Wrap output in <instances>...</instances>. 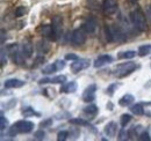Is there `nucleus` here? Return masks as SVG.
<instances>
[{"label":"nucleus","instance_id":"nucleus-1","mask_svg":"<svg viewBox=\"0 0 151 141\" xmlns=\"http://www.w3.org/2000/svg\"><path fill=\"white\" fill-rule=\"evenodd\" d=\"M147 14L143 13L141 8H136L130 13V20H132L134 27L138 31H147L148 30V23H147Z\"/></svg>","mask_w":151,"mask_h":141},{"label":"nucleus","instance_id":"nucleus-2","mask_svg":"<svg viewBox=\"0 0 151 141\" xmlns=\"http://www.w3.org/2000/svg\"><path fill=\"white\" fill-rule=\"evenodd\" d=\"M136 68H137L136 63H134V61H127V63L120 64V65H117V66L115 67V70H114V75L117 76L119 79L126 78V76L130 75Z\"/></svg>","mask_w":151,"mask_h":141},{"label":"nucleus","instance_id":"nucleus-3","mask_svg":"<svg viewBox=\"0 0 151 141\" xmlns=\"http://www.w3.org/2000/svg\"><path fill=\"white\" fill-rule=\"evenodd\" d=\"M51 29H52V33H51L50 38L52 41H57L59 38L60 34H62V29H63V19L60 15H55L52 18Z\"/></svg>","mask_w":151,"mask_h":141},{"label":"nucleus","instance_id":"nucleus-4","mask_svg":"<svg viewBox=\"0 0 151 141\" xmlns=\"http://www.w3.org/2000/svg\"><path fill=\"white\" fill-rule=\"evenodd\" d=\"M86 31L83 29V28H78L75 29L72 31V35H71V42L75 44V45H84L85 42H86Z\"/></svg>","mask_w":151,"mask_h":141},{"label":"nucleus","instance_id":"nucleus-5","mask_svg":"<svg viewBox=\"0 0 151 141\" xmlns=\"http://www.w3.org/2000/svg\"><path fill=\"white\" fill-rule=\"evenodd\" d=\"M13 126L15 127L18 133H30L35 127L34 123L30 122V120H19Z\"/></svg>","mask_w":151,"mask_h":141},{"label":"nucleus","instance_id":"nucleus-6","mask_svg":"<svg viewBox=\"0 0 151 141\" xmlns=\"http://www.w3.org/2000/svg\"><path fill=\"white\" fill-rule=\"evenodd\" d=\"M101 8L106 15H113L117 12V8H119L117 0H104Z\"/></svg>","mask_w":151,"mask_h":141},{"label":"nucleus","instance_id":"nucleus-7","mask_svg":"<svg viewBox=\"0 0 151 141\" xmlns=\"http://www.w3.org/2000/svg\"><path fill=\"white\" fill-rule=\"evenodd\" d=\"M88 66H90V60H88V59H85V58H80V59L75 60V61L71 64L70 68H71V70H72L73 73H79V72H81V70H86Z\"/></svg>","mask_w":151,"mask_h":141},{"label":"nucleus","instance_id":"nucleus-8","mask_svg":"<svg viewBox=\"0 0 151 141\" xmlns=\"http://www.w3.org/2000/svg\"><path fill=\"white\" fill-rule=\"evenodd\" d=\"M95 91H96V85H90L83 93V101L86 103L93 102L95 100Z\"/></svg>","mask_w":151,"mask_h":141},{"label":"nucleus","instance_id":"nucleus-9","mask_svg":"<svg viewBox=\"0 0 151 141\" xmlns=\"http://www.w3.org/2000/svg\"><path fill=\"white\" fill-rule=\"evenodd\" d=\"M113 61V57L109 56V54H101L96 59L94 60V67L95 68H100V67H104L108 64H111Z\"/></svg>","mask_w":151,"mask_h":141},{"label":"nucleus","instance_id":"nucleus-10","mask_svg":"<svg viewBox=\"0 0 151 141\" xmlns=\"http://www.w3.org/2000/svg\"><path fill=\"white\" fill-rule=\"evenodd\" d=\"M96 28H98V22H96V20L93 18L86 19L85 22L83 23V29H84L87 34H93V33H95Z\"/></svg>","mask_w":151,"mask_h":141},{"label":"nucleus","instance_id":"nucleus-11","mask_svg":"<svg viewBox=\"0 0 151 141\" xmlns=\"http://www.w3.org/2000/svg\"><path fill=\"white\" fill-rule=\"evenodd\" d=\"M111 30H112V36H113V42H122L126 39V34L119 26L116 24L111 26Z\"/></svg>","mask_w":151,"mask_h":141},{"label":"nucleus","instance_id":"nucleus-12","mask_svg":"<svg viewBox=\"0 0 151 141\" xmlns=\"http://www.w3.org/2000/svg\"><path fill=\"white\" fill-rule=\"evenodd\" d=\"M59 83V85H63L66 82V76L65 75H57L55 78H44V79H41L40 80V85H44V83Z\"/></svg>","mask_w":151,"mask_h":141},{"label":"nucleus","instance_id":"nucleus-13","mask_svg":"<svg viewBox=\"0 0 151 141\" xmlns=\"http://www.w3.org/2000/svg\"><path fill=\"white\" fill-rule=\"evenodd\" d=\"M24 86V81L19 80V79H8L5 81V88L12 89V88H20Z\"/></svg>","mask_w":151,"mask_h":141},{"label":"nucleus","instance_id":"nucleus-14","mask_svg":"<svg viewBox=\"0 0 151 141\" xmlns=\"http://www.w3.org/2000/svg\"><path fill=\"white\" fill-rule=\"evenodd\" d=\"M78 89V85L76 81H70L68 83H64V86H62L60 93H65V94H72L76 93V90Z\"/></svg>","mask_w":151,"mask_h":141},{"label":"nucleus","instance_id":"nucleus-15","mask_svg":"<svg viewBox=\"0 0 151 141\" xmlns=\"http://www.w3.org/2000/svg\"><path fill=\"white\" fill-rule=\"evenodd\" d=\"M21 53L24 58H30L33 54V45L30 42H23L21 45Z\"/></svg>","mask_w":151,"mask_h":141},{"label":"nucleus","instance_id":"nucleus-16","mask_svg":"<svg viewBox=\"0 0 151 141\" xmlns=\"http://www.w3.org/2000/svg\"><path fill=\"white\" fill-rule=\"evenodd\" d=\"M116 132H117V124L115 122H111L106 125L105 127V133L108 135V137H115L116 135Z\"/></svg>","mask_w":151,"mask_h":141},{"label":"nucleus","instance_id":"nucleus-17","mask_svg":"<svg viewBox=\"0 0 151 141\" xmlns=\"http://www.w3.org/2000/svg\"><path fill=\"white\" fill-rule=\"evenodd\" d=\"M134 100H135V97L132 96V94H126L119 100V104L121 106H128L134 102Z\"/></svg>","mask_w":151,"mask_h":141},{"label":"nucleus","instance_id":"nucleus-18","mask_svg":"<svg viewBox=\"0 0 151 141\" xmlns=\"http://www.w3.org/2000/svg\"><path fill=\"white\" fill-rule=\"evenodd\" d=\"M98 111H99V109H98V106L94 105V104L85 106L84 110H83V112H84L87 117H95V116L98 115Z\"/></svg>","mask_w":151,"mask_h":141},{"label":"nucleus","instance_id":"nucleus-19","mask_svg":"<svg viewBox=\"0 0 151 141\" xmlns=\"http://www.w3.org/2000/svg\"><path fill=\"white\" fill-rule=\"evenodd\" d=\"M36 49H37V51L40 53H47L50 50V45L48 44L47 41L41 39V41H38L37 44H36Z\"/></svg>","mask_w":151,"mask_h":141},{"label":"nucleus","instance_id":"nucleus-20","mask_svg":"<svg viewBox=\"0 0 151 141\" xmlns=\"http://www.w3.org/2000/svg\"><path fill=\"white\" fill-rule=\"evenodd\" d=\"M130 111L136 116H142L145 113V109L143 108V104H141V103H137V104L130 106Z\"/></svg>","mask_w":151,"mask_h":141},{"label":"nucleus","instance_id":"nucleus-21","mask_svg":"<svg viewBox=\"0 0 151 141\" xmlns=\"http://www.w3.org/2000/svg\"><path fill=\"white\" fill-rule=\"evenodd\" d=\"M138 56L139 57H145V56H148V54H150L151 53V44H144V45H141L139 48H138Z\"/></svg>","mask_w":151,"mask_h":141},{"label":"nucleus","instance_id":"nucleus-22","mask_svg":"<svg viewBox=\"0 0 151 141\" xmlns=\"http://www.w3.org/2000/svg\"><path fill=\"white\" fill-rule=\"evenodd\" d=\"M136 56V51H132V50H128V51H122L117 54V58L119 59H132Z\"/></svg>","mask_w":151,"mask_h":141},{"label":"nucleus","instance_id":"nucleus-23","mask_svg":"<svg viewBox=\"0 0 151 141\" xmlns=\"http://www.w3.org/2000/svg\"><path fill=\"white\" fill-rule=\"evenodd\" d=\"M37 31L42 36H49V37H50V36H51V33H52V29H51V26L44 24V26H41V27L38 28Z\"/></svg>","mask_w":151,"mask_h":141},{"label":"nucleus","instance_id":"nucleus-24","mask_svg":"<svg viewBox=\"0 0 151 141\" xmlns=\"http://www.w3.org/2000/svg\"><path fill=\"white\" fill-rule=\"evenodd\" d=\"M132 115H129V113H123L121 117H120V124H121V126L122 127H126L128 124L132 122Z\"/></svg>","mask_w":151,"mask_h":141},{"label":"nucleus","instance_id":"nucleus-25","mask_svg":"<svg viewBox=\"0 0 151 141\" xmlns=\"http://www.w3.org/2000/svg\"><path fill=\"white\" fill-rule=\"evenodd\" d=\"M70 123L73 124V125H78V126H87L88 122L83 119V118H73V119H70Z\"/></svg>","mask_w":151,"mask_h":141},{"label":"nucleus","instance_id":"nucleus-26","mask_svg":"<svg viewBox=\"0 0 151 141\" xmlns=\"http://www.w3.org/2000/svg\"><path fill=\"white\" fill-rule=\"evenodd\" d=\"M22 115H23L24 117H30V116H34V115L40 116V113L35 112L34 109H32V108H26L24 110H22Z\"/></svg>","mask_w":151,"mask_h":141},{"label":"nucleus","instance_id":"nucleus-27","mask_svg":"<svg viewBox=\"0 0 151 141\" xmlns=\"http://www.w3.org/2000/svg\"><path fill=\"white\" fill-rule=\"evenodd\" d=\"M55 72H57V68H56V66H55V63L51 64V65H48L47 67L43 68V73H44V74H52V73H55Z\"/></svg>","mask_w":151,"mask_h":141},{"label":"nucleus","instance_id":"nucleus-28","mask_svg":"<svg viewBox=\"0 0 151 141\" xmlns=\"http://www.w3.org/2000/svg\"><path fill=\"white\" fill-rule=\"evenodd\" d=\"M105 36H106V39L107 42H113V36H112V30H111V27L109 26H105Z\"/></svg>","mask_w":151,"mask_h":141},{"label":"nucleus","instance_id":"nucleus-29","mask_svg":"<svg viewBox=\"0 0 151 141\" xmlns=\"http://www.w3.org/2000/svg\"><path fill=\"white\" fill-rule=\"evenodd\" d=\"M69 137V132L68 131H60L57 134V140L58 141H65Z\"/></svg>","mask_w":151,"mask_h":141},{"label":"nucleus","instance_id":"nucleus-30","mask_svg":"<svg viewBox=\"0 0 151 141\" xmlns=\"http://www.w3.org/2000/svg\"><path fill=\"white\" fill-rule=\"evenodd\" d=\"M26 12H27V9H26L24 6H19V7L15 9V16H17V18H21V16H23V15L26 14Z\"/></svg>","mask_w":151,"mask_h":141},{"label":"nucleus","instance_id":"nucleus-31","mask_svg":"<svg viewBox=\"0 0 151 141\" xmlns=\"http://www.w3.org/2000/svg\"><path fill=\"white\" fill-rule=\"evenodd\" d=\"M44 137H45V133H44L43 130H38V131L35 132V134H34V138H35L36 140H43Z\"/></svg>","mask_w":151,"mask_h":141},{"label":"nucleus","instance_id":"nucleus-32","mask_svg":"<svg viewBox=\"0 0 151 141\" xmlns=\"http://www.w3.org/2000/svg\"><path fill=\"white\" fill-rule=\"evenodd\" d=\"M7 127H8V120L4 116H1V118H0V128H1V131H5V128H7Z\"/></svg>","mask_w":151,"mask_h":141},{"label":"nucleus","instance_id":"nucleus-33","mask_svg":"<svg viewBox=\"0 0 151 141\" xmlns=\"http://www.w3.org/2000/svg\"><path fill=\"white\" fill-rule=\"evenodd\" d=\"M128 137H129V132L122 130V131H120V133H119V138H117V139H119V140H127Z\"/></svg>","mask_w":151,"mask_h":141},{"label":"nucleus","instance_id":"nucleus-34","mask_svg":"<svg viewBox=\"0 0 151 141\" xmlns=\"http://www.w3.org/2000/svg\"><path fill=\"white\" fill-rule=\"evenodd\" d=\"M119 87V85H116V83H113V85H111L108 88H107V94L109 95V96H113L114 95V93H115V89Z\"/></svg>","mask_w":151,"mask_h":141},{"label":"nucleus","instance_id":"nucleus-35","mask_svg":"<svg viewBox=\"0 0 151 141\" xmlns=\"http://www.w3.org/2000/svg\"><path fill=\"white\" fill-rule=\"evenodd\" d=\"M51 125H52V119H51V118L44 119L43 122L40 123V126H41V127H50Z\"/></svg>","mask_w":151,"mask_h":141},{"label":"nucleus","instance_id":"nucleus-36","mask_svg":"<svg viewBox=\"0 0 151 141\" xmlns=\"http://www.w3.org/2000/svg\"><path fill=\"white\" fill-rule=\"evenodd\" d=\"M55 66H56L57 70H62L65 67V61L64 60H56L55 61Z\"/></svg>","mask_w":151,"mask_h":141},{"label":"nucleus","instance_id":"nucleus-37","mask_svg":"<svg viewBox=\"0 0 151 141\" xmlns=\"http://www.w3.org/2000/svg\"><path fill=\"white\" fill-rule=\"evenodd\" d=\"M77 59H79V57L77 54H75V53H68L65 56V60H72V61H75Z\"/></svg>","mask_w":151,"mask_h":141},{"label":"nucleus","instance_id":"nucleus-38","mask_svg":"<svg viewBox=\"0 0 151 141\" xmlns=\"http://www.w3.org/2000/svg\"><path fill=\"white\" fill-rule=\"evenodd\" d=\"M138 139L139 140H145V141H149L150 140V135L147 133V132H143V133H141L139 135H138Z\"/></svg>","mask_w":151,"mask_h":141},{"label":"nucleus","instance_id":"nucleus-39","mask_svg":"<svg viewBox=\"0 0 151 141\" xmlns=\"http://www.w3.org/2000/svg\"><path fill=\"white\" fill-rule=\"evenodd\" d=\"M6 61H7V58L5 57V50L2 49L1 50V65H4Z\"/></svg>","mask_w":151,"mask_h":141},{"label":"nucleus","instance_id":"nucleus-40","mask_svg":"<svg viewBox=\"0 0 151 141\" xmlns=\"http://www.w3.org/2000/svg\"><path fill=\"white\" fill-rule=\"evenodd\" d=\"M145 14H147V18H148V20L150 21V23H151V6H149V7L147 8Z\"/></svg>","mask_w":151,"mask_h":141}]
</instances>
